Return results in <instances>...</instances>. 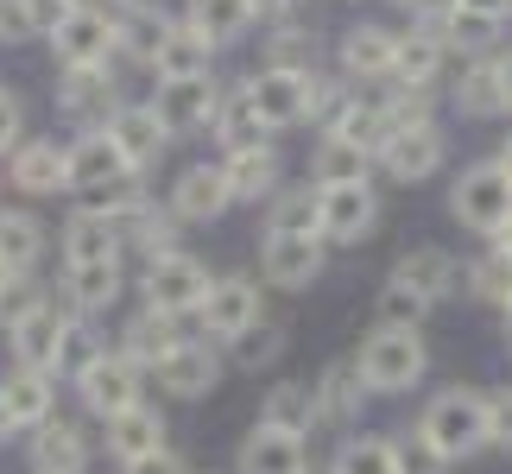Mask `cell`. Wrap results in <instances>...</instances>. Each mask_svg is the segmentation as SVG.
<instances>
[{
  "label": "cell",
  "mask_w": 512,
  "mask_h": 474,
  "mask_svg": "<svg viewBox=\"0 0 512 474\" xmlns=\"http://www.w3.org/2000/svg\"><path fill=\"white\" fill-rule=\"evenodd\" d=\"M418 430L430 437V449H437L443 462H468V456H481V449H494V405L468 386H449L424 405Z\"/></svg>",
  "instance_id": "6da1fadb"
},
{
  "label": "cell",
  "mask_w": 512,
  "mask_h": 474,
  "mask_svg": "<svg viewBox=\"0 0 512 474\" xmlns=\"http://www.w3.org/2000/svg\"><path fill=\"white\" fill-rule=\"evenodd\" d=\"M247 102L260 108L266 133H285V127H298L317 108L336 102V89L317 70H260V76H247Z\"/></svg>",
  "instance_id": "7a4b0ae2"
},
{
  "label": "cell",
  "mask_w": 512,
  "mask_h": 474,
  "mask_svg": "<svg viewBox=\"0 0 512 474\" xmlns=\"http://www.w3.org/2000/svg\"><path fill=\"white\" fill-rule=\"evenodd\" d=\"M430 367V348L418 329H373L367 348L354 354V373H361L367 392H380V399H392V392H411L424 380Z\"/></svg>",
  "instance_id": "3957f363"
},
{
  "label": "cell",
  "mask_w": 512,
  "mask_h": 474,
  "mask_svg": "<svg viewBox=\"0 0 512 474\" xmlns=\"http://www.w3.org/2000/svg\"><path fill=\"white\" fill-rule=\"evenodd\" d=\"M449 215L468 222L475 234H500L512 222V177L500 165H468L449 184Z\"/></svg>",
  "instance_id": "277c9868"
},
{
  "label": "cell",
  "mask_w": 512,
  "mask_h": 474,
  "mask_svg": "<svg viewBox=\"0 0 512 474\" xmlns=\"http://www.w3.org/2000/svg\"><path fill=\"white\" fill-rule=\"evenodd\" d=\"M222 83L215 76H190V83H159V95H152V114H159V127L171 133V140H184V133H203L222 121Z\"/></svg>",
  "instance_id": "5b68a950"
},
{
  "label": "cell",
  "mask_w": 512,
  "mask_h": 474,
  "mask_svg": "<svg viewBox=\"0 0 512 474\" xmlns=\"http://www.w3.org/2000/svg\"><path fill=\"white\" fill-rule=\"evenodd\" d=\"M209 266L190 260V253H165V260H146V304L165 310V316H184V310H203L209 304Z\"/></svg>",
  "instance_id": "8992f818"
},
{
  "label": "cell",
  "mask_w": 512,
  "mask_h": 474,
  "mask_svg": "<svg viewBox=\"0 0 512 474\" xmlns=\"http://www.w3.org/2000/svg\"><path fill=\"white\" fill-rule=\"evenodd\" d=\"M114 45H121V19L95 13V7H76L64 26L51 32V51H57L64 70H102Z\"/></svg>",
  "instance_id": "52a82bcc"
},
{
  "label": "cell",
  "mask_w": 512,
  "mask_h": 474,
  "mask_svg": "<svg viewBox=\"0 0 512 474\" xmlns=\"http://www.w3.org/2000/svg\"><path fill=\"white\" fill-rule=\"evenodd\" d=\"M76 392H83V405L95 418H121V411L146 405L140 399V367H133L127 354H95V361L76 373Z\"/></svg>",
  "instance_id": "ba28073f"
},
{
  "label": "cell",
  "mask_w": 512,
  "mask_h": 474,
  "mask_svg": "<svg viewBox=\"0 0 512 474\" xmlns=\"http://www.w3.org/2000/svg\"><path fill=\"white\" fill-rule=\"evenodd\" d=\"M380 165L399 177V184H424L430 171H443V133L437 121H399L380 146Z\"/></svg>",
  "instance_id": "9c48e42d"
},
{
  "label": "cell",
  "mask_w": 512,
  "mask_h": 474,
  "mask_svg": "<svg viewBox=\"0 0 512 474\" xmlns=\"http://www.w3.org/2000/svg\"><path fill=\"white\" fill-rule=\"evenodd\" d=\"M373 222H380V196L373 184H342V190H323V209H317V234L336 247H361Z\"/></svg>",
  "instance_id": "30bf717a"
},
{
  "label": "cell",
  "mask_w": 512,
  "mask_h": 474,
  "mask_svg": "<svg viewBox=\"0 0 512 474\" xmlns=\"http://www.w3.org/2000/svg\"><path fill=\"white\" fill-rule=\"evenodd\" d=\"M260 272L279 291H304L323 279V234H266L260 247Z\"/></svg>",
  "instance_id": "8fae6325"
},
{
  "label": "cell",
  "mask_w": 512,
  "mask_h": 474,
  "mask_svg": "<svg viewBox=\"0 0 512 474\" xmlns=\"http://www.w3.org/2000/svg\"><path fill=\"white\" fill-rule=\"evenodd\" d=\"M203 323L215 342H241V335L260 323V285L247 272H228V279L209 285V304H203Z\"/></svg>",
  "instance_id": "7c38bea8"
},
{
  "label": "cell",
  "mask_w": 512,
  "mask_h": 474,
  "mask_svg": "<svg viewBox=\"0 0 512 474\" xmlns=\"http://www.w3.org/2000/svg\"><path fill=\"white\" fill-rule=\"evenodd\" d=\"M234 474H310V449L291 430L253 424L241 437V456H234Z\"/></svg>",
  "instance_id": "4fadbf2b"
},
{
  "label": "cell",
  "mask_w": 512,
  "mask_h": 474,
  "mask_svg": "<svg viewBox=\"0 0 512 474\" xmlns=\"http://www.w3.org/2000/svg\"><path fill=\"white\" fill-rule=\"evenodd\" d=\"M13 361L26 373H57V361H64V342H70V323L57 316L51 304H38L26 323H13Z\"/></svg>",
  "instance_id": "5bb4252c"
},
{
  "label": "cell",
  "mask_w": 512,
  "mask_h": 474,
  "mask_svg": "<svg viewBox=\"0 0 512 474\" xmlns=\"http://www.w3.org/2000/svg\"><path fill=\"white\" fill-rule=\"evenodd\" d=\"M392 285H411L418 298L437 310L443 298H456V285H462V266L449 260L443 247H411L399 266H392Z\"/></svg>",
  "instance_id": "9a60e30c"
},
{
  "label": "cell",
  "mask_w": 512,
  "mask_h": 474,
  "mask_svg": "<svg viewBox=\"0 0 512 474\" xmlns=\"http://www.w3.org/2000/svg\"><path fill=\"white\" fill-rule=\"evenodd\" d=\"M108 140L121 146L127 171L140 177L146 165H159V152L171 146V133L159 127V114H152V102H146V108H121V114H114V121H108Z\"/></svg>",
  "instance_id": "2e32d148"
},
{
  "label": "cell",
  "mask_w": 512,
  "mask_h": 474,
  "mask_svg": "<svg viewBox=\"0 0 512 474\" xmlns=\"http://www.w3.org/2000/svg\"><path fill=\"white\" fill-rule=\"evenodd\" d=\"M392 64H399V32H386V26H348L342 32V70L348 76L392 83Z\"/></svg>",
  "instance_id": "e0dca14e"
},
{
  "label": "cell",
  "mask_w": 512,
  "mask_h": 474,
  "mask_svg": "<svg viewBox=\"0 0 512 474\" xmlns=\"http://www.w3.org/2000/svg\"><path fill=\"white\" fill-rule=\"evenodd\" d=\"M215 380H222V361L209 354V342H177L159 361V386L171 399H203V392H215Z\"/></svg>",
  "instance_id": "ac0fdd59"
},
{
  "label": "cell",
  "mask_w": 512,
  "mask_h": 474,
  "mask_svg": "<svg viewBox=\"0 0 512 474\" xmlns=\"http://www.w3.org/2000/svg\"><path fill=\"white\" fill-rule=\"evenodd\" d=\"M228 203H234V190H228L222 165H190L171 184V215H184V222H215Z\"/></svg>",
  "instance_id": "d6986e66"
},
{
  "label": "cell",
  "mask_w": 512,
  "mask_h": 474,
  "mask_svg": "<svg viewBox=\"0 0 512 474\" xmlns=\"http://www.w3.org/2000/svg\"><path fill=\"white\" fill-rule=\"evenodd\" d=\"M64 114L83 133H108V121L121 114V108H114V83L102 70H70L64 76Z\"/></svg>",
  "instance_id": "ffe728a7"
},
{
  "label": "cell",
  "mask_w": 512,
  "mask_h": 474,
  "mask_svg": "<svg viewBox=\"0 0 512 474\" xmlns=\"http://www.w3.org/2000/svg\"><path fill=\"white\" fill-rule=\"evenodd\" d=\"M108 449L121 456V468L159 456L165 449V411L159 405H133V411H121V418H108Z\"/></svg>",
  "instance_id": "44dd1931"
},
{
  "label": "cell",
  "mask_w": 512,
  "mask_h": 474,
  "mask_svg": "<svg viewBox=\"0 0 512 474\" xmlns=\"http://www.w3.org/2000/svg\"><path fill=\"white\" fill-rule=\"evenodd\" d=\"M228 190L241 196V203H266V196H279V146H241V152H228Z\"/></svg>",
  "instance_id": "7402d4cb"
},
{
  "label": "cell",
  "mask_w": 512,
  "mask_h": 474,
  "mask_svg": "<svg viewBox=\"0 0 512 474\" xmlns=\"http://www.w3.org/2000/svg\"><path fill=\"white\" fill-rule=\"evenodd\" d=\"M89 468V437L76 424L64 418H51V424H38V437H32V474H83Z\"/></svg>",
  "instance_id": "603a6c76"
},
{
  "label": "cell",
  "mask_w": 512,
  "mask_h": 474,
  "mask_svg": "<svg viewBox=\"0 0 512 474\" xmlns=\"http://www.w3.org/2000/svg\"><path fill=\"white\" fill-rule=\"evenodd\" d=\"M260 424L291 430V437H310V430L323 424V411H317V386H310V380H279V386L266 392V405H260Z\"/></svg>",
  "instance_id": "cb8c5ba5"
},
{
  "label": "cell",
  "mask_w": 512,
  "mask_h": 474,
  "mask_svg": "<svg viewBox=\"0 0 512 474\" xmlns=\"http://www.w3.org/2000/svg\"><path fill=\"white\" fill-rule=\"evenodd\" d=\"M209 57H215V45L190 19H177L171 38L159 45V57H152V70H159V83H190V76H209Z\"/></svg>",
  "instance_id": "d4e9b609"
},
{
  "label": "cell",
  "mask_w": 512,
  "mask_h": 474,
  "mask_svg": "<svg viewBox=\"0 0 512 474\" xmlns=\"http://www.w3.org/2000/svg\"><path fill=\"white\" fill-rule=\"evenodd\" d=\"M13 184L32 190V196H51V190H70V146H51V140H32L13 152Z\"/></svg>",
  "instance_id": "484cf974"
},
{
  "label": "cell",
  "mask_w": 512,
  "mask_h": 474,
  "mask_svg": "<svg viewBox=\"0 0 512 474\" xmlns=\"http://www.w3.org/2000/svg\"><path fill=\"white\" fill-rule=\"evenodd\" d=\"M114 177H133L121 146H114L108 133H83V140L70 146V190H102Z\"/></svg>",
  "instance_id": "4316f807"
},
{
  "label": "cell",
  "mask_w": 512,
  "mask_h": 474,
  "mask_svg": "<svg viewBox=\"0 0 512 474\" xmlns=\"http://www.w3.org/2000/svg\"><path fill=\"white\" fill-rule=\"evenodd\" d=\"M64 260L70 266H108V260H121V228L102 222V215L76 209L70 228H64Z\"/></svg>",
  "instance_id": "83f0119b"
},
{
  "label": "cell",
  "mask_w": 512,
  "mask_h": 474,
  "mask_svg": "<svg viewBox=\"0 0 512 474\" xmlns=\"http://www.w3.org/2000/svg\"><path fill=\"white\" fill-rule=\"evenodd\" d=\"M367 165L373 152L336 140V133H323L317 152H310V177H317V190H342V184H367Z\"/></svg>",
  "instance_id": "f1b7e54d"
},
{
  "label": "cell",
  "mask_w": 512,
  "mask_h": 474,
  "mask_svg": "<svg viewBox=\"0 0 512 474\" xmlns=\"http://www.w3.org/2000/svg\"><path fill=\"white\" fill-rule=\"evenodd\" d=\"M443 45H449L443 32H405L399 38V64H392V83L399 89H430L437 70H443Z\"/></svg>",
  "instance_id": "f546056e"
},
{
  "label": "cell",
  "mask_w": 512,
  "mask_h": 474,
  "mask_svg": "<svg viewBox=\"0 0 512 474\" xmlns=\"http://www.w3.org/2000/svg\"><path fill=\"white\" fill-rule=\"evenodd\" d=\"M0 399H7V411H13V424H51V399H57V386H51V373H7L0 380Z\"/></svg>",
  "instance_id": "4dcf8cb0"
},
{
  "label": "cell",
  "mask_w": 512,
  "mask_h": 474,
  "mask_svg": "<svg viewBox=\"0 0 512 474\" xmlns=\"http://www.w3.org/2000/svg\"><path fill=\"white\" fill-rule=\"evenodd\" d=\"M38 253H45V222L26 215V209H7L0 215V266H7V279L38 266Z\"/></svg>",
  "instance_id": "1f68e13d"
},
{
  "label": "cell",
  "mask_w": 512,
  "mask_h": 474,
  "mask_svg": "<svg viewBox=\"0 0 512 474\" xmlns=\"http://www.w3.org/2000/svg\"><path fill=\"white\" fill-rule=\"evenodd\" d=\"M177 342H184V335L171 329V316L146 304V310H140V316L127 323V348H121V354H127L133 367H140V361H146V367H159V361H165V354H171Z\"/></svg>",
  "instance_id": "d6a6232c"
},
{
  "label": "cell",
  "mask_w": 512,
  "mask_h": 474,
  "mask_svg": "<svg viewBox=\"0 0 512 474\" xmlns=\"http://www.w3.org/2000/svg\"><path fill=\"white\" fill-rule=\"evenodd\" d=\"M190 26L209 38V45H228L253 26V0H190Z\"/></svg>",
  "instance_id": "836d02e7"
},
{
  "label": "cell",
  "mask_w": 512,
  "mask_h": 474,
  "mask_svg": "<svg viewBox=\"0 0 512 474\" xmlns=\"http://www.w3.org/2000/svg\"><path fill=\"white\" fill-rule=\"evenodd\" d=\"M361 373H354V361H336L317 380V411H323V424H348L354 411H361Z\"/></svg>",
  "instance_id": "e575fe53"
},
{
  "label": "cell",
  "mask_w": 512,
  "mask_h": 474,
  "mask_svg": "<svg viewBox=\"0 0 512 474\" xmlns=\"http://www.w3.org/2000/svg\"><path fill=\"white\" fill-rule=\"evenodd\" d=\"M336 474H399V462H392V437H348L336 449V462H329Z\"/></svg>",
  "instance_id": "d590c367"
},
{
  "label": "cell",
  "mask_w": 512,
  "mask_h": 474,
  "mask_svg": "<svg viewBox=\"0 0 512 474\" xmlns=\"http://www.w3.org/2000/svg\"><path fill=\"white\" fill-rule=\"evenodd\" d=\"M70 298H76V310H108L114 298H121V260L70 266Z\"/></svg>",
  "instance_id": "8d00e7d4"
},
{
  "label": "cell",
  "mask_w": 512,
  "mask_h": 474,
  "mask_svg": "<svg viewBox=\"0 0 512 474\" xmlns=\"http://www.w3.org/2000/svg\"><path fill=\"white\" fill-rule=\"evenodd\" d=\"M317 209H323V190H285V196H272V222L266 234H317Z\"/></svg>",
  "instance_id": "74e56055"
},
{
  "label": "cell",
  "mask_w": 512,
  "mask_h": 474,
  "mask_svg": "<svg viewBox=\"0 0 512 474\" xmlns=\"http://www.w3.org/2000/svg\"><path fill=\"white\" fill-rule=\"evenodd\" d=\"M456 108L462 114H500L506 108V89H500V64H475L456 83Z\"/></svg>",
  "instance_id": "f35d334b"
},
{
  "label": "cell",
  "mask_w": 512,
  "mask_h": 474,
  "mask_svg": "<svg viewBox=\"0 0 512 474\" xmlns=\"http://www.w3.org/2000/svg\"><path fill=\"white\" fill-rule=\"evenodd\" d=\"M165 38H171V19H165L159 7H133V13L121 19V45H127L133 57H146V64L159 57Z\"/></svg>",
  "instance_id": "ab89813d"
},
{
  "label": "cell",
  "mask_w": 512,
  "mask_h": 474,
  "mask_svg": "<svg viewBox=\"0 0 512 474\" xmlns=\"http://www.w3.org/2000/svg\"><path fill=\"white\" fill-rule=\"evenodd\" d=\"M121 241H133V247H146V260H165V253H177L171 247V215H159V209H133L127 222H121Z\"/></svg>",
  "instance_id": "60d3db41"
},
{
  "label": "cell",
  "mask_w": 512,
  "mask_h": 474,
  "mask_svg": "<svg viewBox=\"0 0 512 474\" xmlns=\"http://www.w3.org/2000/svg\"><path fill=\"white\" fill-rule=\"evenodd\" d=\"M215 133H222V140H228V152H241V146H260L266 121H260V108L247 102V89L234 95V102H222V121H215Z\"/></svg>",
  "instance_id": "b9f144b4"
},
{
  "label": "cell",
  "mask_w": 512,
  "mask_h": 474,
  "mask_svg": "<svg viewBox=\"0 0 512 474\" xmlns=\"http://www.w3.org/2000/svg\"><path fill=\"white\" fill-rule=\"evenodd\" d=\"M468 291H475L481 304H512V260L506 253H487V260H475L468 266Z\"/></svg>",
  "instance_id": "7bdbcfd3"
},
{
  "label": "cell",
  "mask_w": 512,
  "mask_h": 474,
  "mask_svg": "<svg viewBox=\"0 0 512 474\" xmlns=\"http://www.w3.org/2000/svg\"><path fill=\"white\" fill-rule=\"evenodd\" d=\"M424 316H430V304L418 298V291L386 279V291H380V329H418Z\"/></svg>",
  "instance_id": "ee69618b"
},
{
  "label": "cell",
  "mask_w": 512,
  "mask_h": 474,
  "mask_svg": "<svg viewBox=\"0 0 512 474\" xmlns=\"http://www.w3.org/2000/svg\"><path fill=\"white\" fill-rule=\"evenodd\" d=\"M392 462H399V474H449V462L430 449L424 430H399L392 437Z\"/></svg>",
  "instance_id": "f6af8a7d"
},
{
  "label": "cell",
  "mask_w": 512,
  "mask_h": 474,
  "mask_svg": "<svg viewBox=\"0 0 512 474\" xmlns=\"http://www.w3.org/2000/svg\"><path fill=\"white\" fill-rule=\"evenodd\" d=\"M279 354H285V329L279 323H253L241 342H234V361L241 367H272Z\"/></svg>",
  "instance_id": "bcb514c9"
},
{
  "label": "cell",
  "mask_w": 512,
  "mask_h": 474,
  "mask_svg": "<svg viewBox=\"0 0 512 474\" xmlns=\"http://www.w3.org/2000/svg\"><path fill=\"white\" fill-rule=\"evenodd\" d=\"M449 45H468V51H481V45H494V32H500V19H481V13H456L449 19Z\"/></svg>",
  "instance_id": "7dc6e473"
},
{
  "label": "cell",
  "mask_w": 512,
  "mask_h": 474,
  "mask_svg": "<svg viewBox=\"0 0 512 474\" xmlns=\"http://www.w3.org/2000/svg\"><path fill=\"white\" fill-rule=\"evenodd\" d=\"M38 304H45V298H38V285H26V279H7V291H0V323H26V316L38 310Z\"/></svg>",
  "instance_id": "c3c4849f"
},
{
  "label": "cell",
  "mask_w": 512,
  "mask_h": 474,
  "mask_svg": "<svg viewBox=\"0 0 512 474\" xmlns=\"http://www.w3.org/2000/svg\"><path fill=\"white\" fill-rule=\"evenodd\" d=\"M19 38H38L32 0H0V45H19Z\"/></svg>",
  "instance_id": "681fc988"
},
{
  "label": "cell",
  "mask_w": 512,
  "mask_h": 474,
  "mask_svg": "<svg viewBox=\"0 0 512 474\" xmlns=\"http://www.w3.org/2000/svg\"><path fill=\"white\" fill-rule=\"evenodd\" d=\"M405 7H411V13H418V19H424V26H430V32H437V26H449V19H456V13H462V0H405Z\"/></svg>",
  "instance_id": "f907efd6"
},
{
  "label": "cell",
  "mask_w": 512,
  "mask_h": 474,
  "mask_svg": "<svg viewBox=\"0 0 512 474\" xmlns=\"http://www.w3.org/2000/svg\"><path fill=\"white\" fill-rule=\"evenodd\" d=\"M70 13H76V7H70V0H32V26H38V32H45V38H51L57 26H64V19H70Z\"/></svg>",
  "instance_id": "816d5d0a"
},
{
  "label": "cell",
  "mask_w": 512,
  "mask_h": 474,
  "mask_svg": "<svg viewBox=\"0 0 512 474\" xmlns=\"http://www.w3.org/2000/svg\"><path fill=\"white\" fill-rule=\"evenodd\" d=\"M0 152H19V95L0 89Z\"/></svg>",
  "instance_id": "f5cc1de1"
},
{
  "label": "cell",
  "mask_w": 512,
  "mask_h": 474,
  "mask_svg": "<svg viewBox=\"0 0 512 474\" xmlns=\"http://www.w3.org/2000/svg\"><path fill=\"white\" fill-rule=\"evenodd\" d=\"M487 405H494V443H500V449H512V386H500Z\"/></svg>",
  "instance_id": "db71d44e"
},
{
  "label": "cell",
  "mask_w": 512,
  "mask_h": 474,
  "mask_svg": "<svg viewBox=\"0 0 512 474\" xmlns=\"http://www.w3.org/2000/svg\"><path fill=\"white\" fill-rule=\"evenodd\" d=\"M121 474H190V468H184V462H177V456H171V449H159V456H146V462H127Z\"/></svg>",
  "instance_id": "11a10c76"
},
{
  "label": "cell",
  "mask_w": 512,
  "mask_h": 474,
  "mask_svg": "<svg viewBox=\"0 0 512 474\" xmlns=\"http://www.w3.org/2000/svg\"><path fill=\"white\" fill-rule=\"evenodd\" d=\"M462 13H481V19H506L512 0H462Z\"/></svg>",
  "instance_id": "9f6ffc18"
},
{
  "label": "cell",
  "mask_w": 512,
  "mask_h": 474,
  "mask_svg": "<svg viewBox=\"0 0 512 474\" xmlns=\"http://www.w3.org/2000/svg\"><path fill=\"white\" fill-rule=\"evenodd\" d=\"M500 89H506V108H512V51L500 57Z\"/></svg>",
  "instance_id": "6f0895ef"
},
{
  "label": "cell",
  "mask_w": 512,
  "mask_h": 474,
  "mask_svg": "<svg viewBox=\"0 0 512 474\" xmlns=\"http://www.w3.org/2000/svg\"><path fill=\"white\" fill-rule=\"evenodd\" d=\"M13 430H19V424H13V411H7V399H0V443H7Z\"/></svg>",
  "instance_id": "680465c9"
},
{
  "label": "cell",
  "mask_w": 512,
  "mask_h": 474,
  "mask_svg": "<svg viewBox=\"0 0 512 474\" xmlns=\"http://www.w3.org/2000/svg\"><path fill=\"white\" fill-rule=\"evenodd\" d=\"M494 253H506V260H512V222H506V228L494 234Z\"/></svg>",
  "instance_id": "91938a15"
},
{
  "label": "cell",
  "mask_w": 512,
  "mask_h": 474,
  "mask_svg": "<svg viewBox=\"0 0 512 474\" xmlns=\"http://www.w3.org/2000/svg\"><path fill=\"white\" fill-rule=\"evenodd\" d=\"M291 0H253V13H285Z\"/></svg>",
  "instance_id": "94428289"
},
{
  "label": "cell",
  "mask_w": 512,
  "mask_h": 474,
  "mask_svg": "<svg viewBox=\"0 0 512 474\" xmlns=\"http://www.w3.org/2000/svg\"><path fill=\"white\" fill-rule=\"evenodd\" d=\"M494 165H500V171L512 177V133H506V146H500V158H494Z\"/></svg>",
  "instance_id": "6125c7cd"
},
{
  "label": "cell",
  "mask_w": 512,
  "mask_h": 474,
  "mask_svg": "<svg viewBox=\"0 0 512 474\" xmlns=\"http://www.w3.org/2000/svg\"><path fill=\"white\" fill-rule=\"evenodd\" d=\"M506 335H512V304H506Z\"/></svg>",
  "instance_id": "be15d7a7"
},
{
  "label": "cell",
  "mask_w": 512,
  "mask_h": 474,
  "mask_svg": "<svg viewBox=\"0 0 512 474\" xmlns=\"http://www.w3.org/2000/svg\"><path fill=\"white\" fill-rule=\"evenodd\" d=\"M0 291H7V266H0Z\"/></svg>",
  "instance_id": "e7e4bbea"
},
{
  "label": "cell",
  "mask_w": 512,
  "mask_h": 474,
  "mask_svg": "<svg viewBox=\"0 0 512 474\" xmlns=\"http://www.w3.org/2000/svg\"><path fill=\"white\" fill-rule=\"evenodd\" d=\"M310 474H336V468H310Z\"/></svg>",
  "instance_id": "03108f58"
},
{
  "label": "cell",
  "mask_w": 512,
  "mask_h": 474,
  "mask_svg": "<svg viewBox=\"0 0 512 474\" xmlns=\"http://www.w3.org/2000/svg\"><path fill=\"white\" fill-rule=\"evenodd\" d=\"M70 7H83V0H70Z\"/></svg>",
  "instance_id": "003e7915"
}]
</instances>
